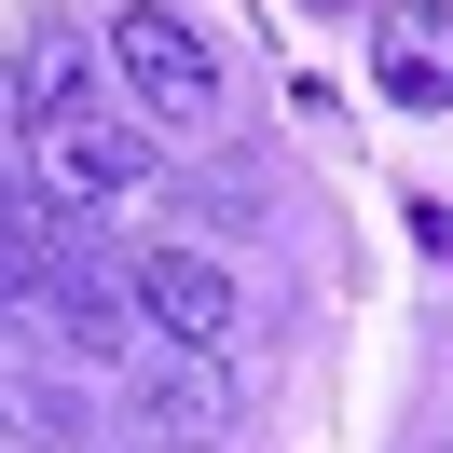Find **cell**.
Here are the masks:
<instances>
[{
    "label": "cell",
    "mask_w": 453,
    "mask_h": 453,
    "mask_svg": "<svg viewBox=\"0 0 453 453\" xmlns=\"http://www.w3.org/2000/svg\"><path fill=\"white\" fill-rule=\"evenodd\" d=\"M234 412H248L234 357H206V343H151V357H138V426H151V440H220Z\"/></svg>",
    "instance_id": "277c9868"
},
{
    "label": "cell",
    "mask_w": 453,
    "mask_h": 453,
    "mask_svg": "<svg viewBox=\"0 0 453 453\" xmlns=\"http://www.w3.org/2000/svg\"><path fill=\"white\" fill-rule=\"evenodd\" d=\"M138 179H151V138H138V124L69 111V124H42V138H28V193L69 206V220H83V206H111V193H138Z\"/></svg>",
    "instance_id": "3957f363"
},
{
    "label": "cell",
    "mask_w": 453,
    "mask_h": 453,
    "mask_svg": "<svg viewBox=\"0 0 453 453\" xmlns=\"http://www.w3.org/2000/svg\"><path fill=\"white\" fill-rule=\"evenodd\" d=\"M111 69L138 83V111L165 124V138H206V124H220V56L193 42L179 0H124L111 14Z\"/></svg>",
    "instance_id": "6da1fadb"
},
{
    "label": "cell",
    "mask_w": 453,
    "mask_h": 453,
    "mask_svg": "<svg viewBox=\"0 0 453 453\" xmlns=\"http://www.w3.org/2000/svg\"><path fill=\"white\" fill-rule=\"evenodd\" d=\"M83 426H69V398H42V385H14V453H69Z\"/></svg>",
    "instance_id": "52a82bcc"
},
{
    "label": "cell",
    "mask_w": 453,
    "mask_h": 453,
    "mask_svg": "<svg viewBox=\"0 0 453 453\" xmlns=\"http://www.w3.org/2000/svg\"><path fill=\"white\" fill-rule=\"evenodd\" d=\"M303 14H371V0H303Z\"/></svg>",
    "instance_id": "ba28073f"
},
{
    "label": "cell",
    "mask_w": 453,
    "mask_h": 453,
    "mask_svg": "<svg viewBox=\"0 0 453 453\" xmlns=\"http://www.w3.org/2000/svg\"><path fill=\"white\" fill-rule=\"evenodd\" d=\"M124 288H138L151 343H206V357H234V343L261 330V316H248V288H234L206 248H138V261H124Z\"/></svg>",
    "instance_id": "7a4b0ae2"
},
{
    "label": "cell",
    "mask_w": 453,
    "mask_h": 453,
    "mask_svg": "<svg viewBox=\"0 0 453 453\" xmlns=\"http://www.w3.org/2000/svg\"><path fill=\"white\" fill-rule=\"evenodd\" d=\"M83 83H96V28L83 14H28V28H14V124H69L83 111Z\"/></svg>",
    "instance_id": "8992f818"
},
{
    "label": "cell",
    "mask_w": 453,
    "mask_h": 453,
    "mask_svg": "<svg viewBox=\"0 0 453 453\" xmlns=\"http://www.w3.org/2000/svg\"><path fill=\"white\" fill-rule=\"evenodd\" d=\"M371 69L398 111H453V0H385L371 14Z\"/></svg>",
    "instance_id": "5b68a950"
},
{
    "label": "cell",
    "mask_w": 453,
    "mask_h": 453,
    "mask_svg": "<svg viewBox=\"0 0 453 453\" xmlns=\"http://www.w3.org/2000/svg\"><path fill=\"white\" fill-rule=\"evenodd\" d=\"M138 453H206V440H138Z\"/></svg>",
    "instance_id": "9c48e42d"
}]
</instances>
